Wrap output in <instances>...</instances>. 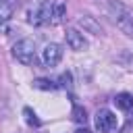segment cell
<instances>
[{
	"label": "cell",
	"instance_id": "6da1fadb",
	"mask_svg": "<svg viewBox=\"0 0 133 133\" xmlns=\"http://www.w3.org/2000/svg\"><path fill=\"white\" fill-rule=\"evenodd\" d=\"M106 8H108V15H110L112 23L127 37H133V10L127 4H123L121 0H108Z\"/></svg>",
	"mask_w": 133,
	"mask_h": 133
},
{
	"label": "cell",
	"instance_id": "7a4b0ae2",
	"mask_svg": "<svg viewBox=\"0 0 133 133\" xmlns=\"http://www.w3.org/2000/svg\"><path fill=\"white\" fill-rule=\"evenodd\" d=\"M52 12H54V0H42L33 10H29V23L35 27L52 25Z\"/></svg>",
	"mask_w": 133,
	"mask_h": 133
},
{
	"label": "cell",
	"instance_id": "3957f363",
	"mask_svg": "<svg viewBox=\"0 0 133 133\" xmlns=\"http://www.w3.org/2000/svg\"><path fill=\"white\" fill-rule=\"evenodd\" d=\"M12 56L25 66L33 64L35 62V46H33V42L31 39H19L12 46Z\"/></svg>",
	"mask_w": 133,
	"mask_h": 133
},
{
	"label": "cell",
	"instance_id": "277c9868",
	"mask_svg": "<svg viewBox=\"0 0 133 133\" xmlns=\"http://www.w3.org/2000/svg\"><path fill=\"white\" fill-rule=\"evenodd\" d=\"M116 125H118V118H116V114L112 110H106V108L98 110V114H96V129L100 133H110V131L116 129Z\"/></svg>",
	"mask_w": 133,
	"mask_h": 133
},
{
	"label": "cell",
	"instance_id": "5b68a950",
	"mask_svg": "<svg viewBox=\"0 0 133 133\" xmlns=\"http://www.w3.org/2000/svg\"><path fill=\"white\" fill-rule=\"evenodd\" d=\"M60 58H62V46H58V44H48L42 50V62L48 69L50 66H56L60 62Z\"/></svg>",
	"mask_w": 133,
	"mask_h": 133
},
{
	"label": "cell",
	"instance_id": "8992f818",
	"mask_svg": "<svg viewBox=\"0 0 133 133\" xmlns=\"http://www.w3.org/2000/svg\"><path fill=\"white\" fill-rule=\"evenodd\" d=\"M64 37H66L69 48H71V50H75V52H83V50L87 48V39H85V37H83V33H79L77 29H66Z\"/></svg>",
	"mask_w": 133,
	"mask_h": 133
},
{
	"label": "cell",
	"instance_id": "52a82bcc",
	"mask_svg": "<svg viewBox=\"0 0 133 133\" xmlns=\"http://www.w3.org/2000/svg\"><path fill=\"white\" fill-rule=\"evenodd\" d=\"M79 25H81L85 31L94 33V35H100V33H102V27H100V23H98L94 17H89V15H83V17L79 19Z\"/></svg>",
	"mask_w": 133,
	"mask_h": 133
},
{
	"label": "cell",
	"instance_id": "ba28073f",
	"mask_svg": "<svg viewBox=\"0 0 133 133\" xmlns=\"http://www.w3.org/2000/svg\"><path fill=\"white\" fill-rule=\"evenodd\" d=\"M114 104H116V108H121V110H131V108H133V96L127 94V91H123V94H118V96L114 98Z\"/></svg>",
	"mask_w": 133,
	"mask_h": 133
},
{
	"label": "cell",
	"instance_id": "9c48e42d",
	"mask_svg": "<svg viewBox=\"0 0 133 133\" xmlns=\"http://www.w3.org/2000/svg\"><path fill=\"white\" fill-rule=\"evenodd\" d=\"M64 2H60V0H56L54 2V12H52V25H58L62 19H64Z\"/></svg>",
	"mask_w": 133,
	"mask_h": 133
},
{
	"label": "cell",
	"instance_id": "30bf717a",
	"mask_svg": "<svg viewBox=\"0 0 133 133\" xmlns=\"http://www.w3.org/2000/svg\"><path fill=\"white\" fill-rule=\"evenodd\" d=\"M10 17H12V6H10L8 2L0 0V25H2V23H6Z\"/></svg>",
	"mask_w": 133,
	"mask_h": 133
},
{
	"label": "cell",
	"instance_id": "8fae6325",
	"mask_svg": "<svg viewBox=\"0 0 133 133\" xmlns=\"http://www.w3.org/2000/svg\"><path fill=\"white\" fill-rule=\"evenodd\" d=\"M71 114H73V121H75V123H85V121H87V112H85L83 106H77V104H75Z\"/></svg>",
	"mask_w": 133,
	"mask_h": 133
},
{
	"label": "cell",
	"instance_id": "7c38bea8",
	"mask_svg": "<svg viewBox=\"0 0 133 133\" xmlns=\"http://www.w3.org/2000/svg\"><path fill=\"white\" fill-rule=\"evenodd\" d=\"M23 114H25L27 125H31V127H39V125H42V123H39V118H37V114H35L31 108H23Z\"/></svg>",
	"mask_w": 133,
	"mask_h": 133
},
{
	"label": "cell",
	"instance_id": "4fadbf2b",
	"mask_svg": "<svg viewBox=\"0 0 133 133\" xmlns=\"http://www.w3.org/2000/svg\"><path fill=\"white\" fill-rule=\"evenodd\" d=\"M33 87H37V89H56L58 85H54L50 79H35L33 81Z\"/></svg>",
	"mask_w": 133,
	"mask_h": 133
},
{
	"label": "cell",
	"instance_id": "5bb4252c",
	"mask_svg": "<svg viewBox=\"0 0 133 133\" xmlns=\"http://www.w3.org/2000/svg\"><path fill=\"white\" fill-rule=\"evenodd\" d=\"M71 83H73V77H71V73H62V75L58 77V87H64V89H69V87H71Z\"/></svg>",
	"mask_w": 133,
	"mask_h": 133
},
{
	"label": "cell",
	"instance_id": "9a60e30c",
	"mask_svg": "<svg viewBox=\"0 0 133 133\" xmlns=\"http://www.w3.org/2000/svg\"><path fill=\"white\" fill-rule=\"evenodd\" d=\"M77 133H91V131H89V129H79Z\"/></svg>",
	"mask_w": 133,
	"mask_h": 133
}]
</instances>
